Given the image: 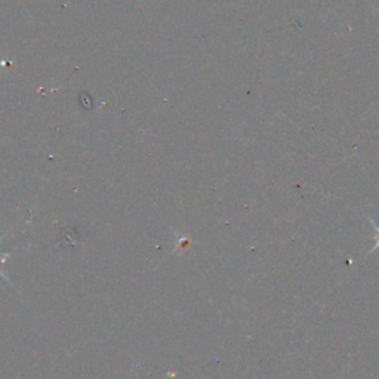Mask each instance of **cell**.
Returning a JSON list of instances; mask_svg holds the SVG:
<instances>
[{
  "label": "cell",
  "instance_id": "6da1fadb",
  "mask_svg": "<svg viewBox=\"0 0 379 379\" xmlns=\"http://www.w3.org/2000/svg\"><path fill=\"white\" fill-rule=\"evenodd\" d=\"M9 256H11V254H8V252H6V254H2V252H0V264H3ZM0 277H3V279H5L8 283H11V280H9V277L2 271V268H0Z\"/></svg>",
  "mask_w": 379,
  "mask_h": 379
}]
</instances>
